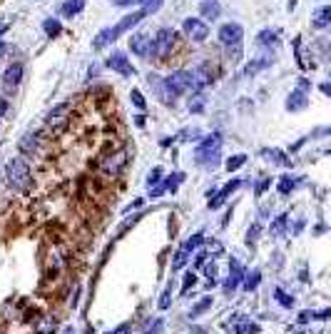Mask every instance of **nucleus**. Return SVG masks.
<instances>
[{
    "label": "nucleus",
    "mask_w": 331,
    "mask_h": 334,
    "mask_svg": "<svg viewBox=\"0 0 331 334\" xmlns=\"http://www.w3.org/2000/svg\"><path fill=\"white\" fill-rule=\"evenodd\" d=\"M5 175H8V182L15 190H30V185H33V172H30V167H28V162L22 157L8 160Z\"/></svg>",
    "instance_id": "1"
},
{
    "label": "nucleus",
    "mask_w": 331,
    "mask_h": 334,
    "mask_svg": "<svg viewBox=\"0 0 331 334\" xmlns=\"http://www.w3.org/2000/svg\"><path fill=\"white\" fill-rule=\"evenodd\" d=\"M219 155H222V135H219V132L204 137V140L199 142V148L195 150L197 162L204 167H215L217 162H219Z\"/></svg>",
    "instance_id": "2"
},
{
    "label": "nucleus",
    "mask_w": 331,
    "mask_h": 334,
    "mask_svg": "<svg viewBox=\"0 0 331 334\" xmlns=\"http://www.w3.org/2000/svg\"><path fill=\"white\" fill-rule=\"evenodd\" d=\"M175 43H177L175 30H170V28H159L155 35H152V50H150V57H164L167 53H172Z\"/></svg>",
    "instance_id": "3"
},
{
    "label": "nucleus",
    "mask_w": 331,
    "mask_h": 334,
    "mask_svg": "<svg viewBox=\"0 0 331 334\" xmlns=\"http://www.w3.org/2000/svg\"><path fill=\"white\" fill-rule=\"evenodd\" d=\"M182 30H184V35L190 37V40H195V43H202V40H207V35H209L207 23L199 18H184Z\"/></svg>",
    "instance_id": "4"
},
{
    "label": "nucleus",
    "mask_w": 331,
    "mask_h": 334,
    "mask_svg": "<svg viewBox=\"0 0 331 334\" xmlns=\"http://www.w3.org/2000/svg\"><path fill=\"white\" fill-rule=\"evenodd\" d=\"M217 37H219V43H222V45L232 48V45H239V43H242L244 30H242V25H239V23H224V25L219 28Z\"/></svg>",
    "instance_id": "5"
},
{
    "label": "nucleus",
    "mask_w": 331,
    "mask_h": 334,
    "mask_svg": "<svg viewBox=\"0 0 331 334\" xmlns=\"http://www.w3.org/2000/svg\"><path fill=\"white\" fill-rule=\"evenodd\" d=\"M164 82H167V85H170L177 95L192 90V75H190V70H175L172 75H167V77H164Z\"/></svg>",
    "instance_id": "6"
},
{
    "label": "nucleus",
    "mask_w": 331,
    "mask_h": 334,
    "mask_svg": "<svg viewBox=\"0 0 331 334\" xmlns=\"http://www.w3.org/2000/svg\"><path fill=\"white\" fill-rule=\"evenodd\" d=\"M20 80H22V62H13V65L5 68V73L0 77V85H3L5 93H10L20 85Z\"/></svg>",
    "instance_id": "7"
},
{
    "label": "nucleus",
    "mask_w": 331,
    "mask_h": 334,
    "mask_svg": "<svg viewBox=\"0 0 331 334\" xmlns=\"http://www.w3.org/2000/svg\"><path fill=\"white\" fill-rule=\"evenodd\" d=\"M190 75H192V93H202L209 82H212V70H209V65H199V68H195V70H190Z\"/></svg>",
    "instance_id": "8"
},
{
    "label": "nucleus",
    "mask_w": 331,
    "mask_h": 334,
    "mask_svg": "<svg viewBox=\"0 0 331 334\" xmlns=\"http://www.w3.org/2000/svg\"><path fill=\"white\" fill-rule=\"evenodd\" d=\"M150 82L155 85V93L159 95V100H162V102H167V105H175L179 95H177L175 90H172V88H170V85L164 82V77H157V75H150Z\"/></svg>",
    "instance_id": "9"
},
{
    "label": "nucleus",
    "mask_w": 331,
    "mask_h": 334,
    "mask_svg": "<svg viewBox=\"0 0 331 334\" xmlns=\"http://www.w3.org/2000/svg\"><path fill=\"white\" fill-rule=\"evenodd\" d=\"M130 50L139 57H150V50H152V35L147 33H137V35L130 37Z\"/></svg>",
    "instance_id": "10"
},
{
    "label": "nucleus",
    "mask_w": 331,
    "mask_h": 334,
    "mask_svg": "<svg viewBox=\"0 0 331 334\" xmlns=\"http://www.w3.org/2000/svg\"><path fill=\"white\" fill-rule=\"evenodd\" d=\"M107 68H112L115 73L125 75V77L135 73V68L130 65V60H127V55H125V53H112V55L107 57Z\"/></svg>",
    "instance_id": "11"
},
{
    "label": "nucleus",
    "mask_w": 331,
    "mask_h": 334,
    "mask_svg": "<svg viewBox=\"0 0 331 334\" xmlns=\"http://www.w3.org/2000/svg\"><path fill=\"white\" fill-rule=\"evenodd\" d=\"M117 30H115V25H110V28H102V30H100L98 35H95V40H92V48H110V45H112V43H115L117 40Z\"/></svg>",
    "instance_id": "12"
},
{
    "label": "nucleus",
    "mask_w": 331,
    "mask_h": 334,
    "mask_svg": "<svg viewBox=\"0 0 331 334\" xmlns=\"http://www.w3.org/2000/svg\"><path fill=\"white\" fill-rule=\"evenodd\" d=\"M18 148L22 155H33V152H38L40 148V135L38 132H28V135H22L18 142Z\"/></svg>",
    "instance_id": "13"
},
{
    "label": "nucleus",
    "mask_w": 331,
    "mask_h": 334,
    "mask_svg": "<svg viewBox=\"0 0 331 334\" xmlns=\"http://www.w3.org/2000/svg\"><path fill=\"white\" fill-rule=\"evenodd\" d=\"M122 165H125V152H115L112 157H107V160L102 162V172L110 175V177H115L117 172L122 170Z\"/></svg>",
    "instance_id": "14"
},
{
    "label": "nucleus",
    "mask_w": 331,
    "mask_h": 334,
    "mask_svg": "<svg viewBox=\"0 0 331 334\" xmlns=\"http://www.w3.org/2000/svg\"><path fill=\"white\" fill-rule=\"evenodd\" d=\"M312 23L316 30H326L331 23V8L329 5H321V8H316V13L312 15Z\"/></svg>",
    "instance_id": "15"
},
{
    "label": "nucleus",
    "mask_w": 331,
    "mask_h": 334,
    "mask_svg": "<svg viewBox=\"0 0 331 334\" xmlns=\"http://www.w3.org/2000/svg\"><path fill=\"white\" fill-rule=\"evenodd\" d=\"M242 275H244V269H242V264L237 260H232V272H229V277H227V282H224V292L229 295V292H234L237 287H239V279H242Z\"/></svg>",
    "instance_id": "16"
},
{
    "label": "nucleus",
    "mask_w": 331,
    "mask_h": 334,
    "mask_svg": "<svg viewBox=\"0 0 331 334\" xmlns=\"http://www.w3.org/2000/svg\"><path fill=\"white\" fill-rule=\"evenodd\" d=\"M145 18V13L139 10V13H130V15H125V18L120 20V23H115V30H117V35H122V33H127V30H132L139 20Z\"/></svg>",
    "instance_id": "17"
},
{
    "label": "nucleus",
    "mask_w": 331,
    "mask_h": 334,
    "mask_svg": "<svg viewBox=\"0 0 331 334\" xmlns=\"http://www.w3.org/2000/svg\"><path fill=\"white\" fill-rule=\"evenodd\" d=\"M237 187H242V180H232V182H227V185H224V190H222V192L217 195L215 200L209 202V210H217V207H219V204L224 202V200H227V197L232 195V192L237 190Z\"/></svg>",
    "instance_id": "18"
},
{
    "label": "nucleus",
    "mask_w": 331,
    "mask_h": 334,
    "mask_svg": "<svg viewBox=\"0 0 331 334\" xmlns=\"http://www.w3.org/2000/svg\"><path fill=\"white\" fill-rule=\"evenodd\" d=\"M234 332L237 334H256L259 327H256V322H252V319L239 317V319H234Z\"/></svg>",
    "instance_id": "19"
},
{
    "label": "nucleus",
    "mask_w": 331,
    "mask_h": 334,
    "mask_svg": "<svg viewBox=\"0 0 331 334\" xmlns=\"http://www.w3.org/2000/svg\"><path fill=\"white\" fill-rule=\"evenodd\" d=\"M82 8H85V0H65V3L60 5V13H62L65 18H75Z\"/></svg>",
    "instance_id": "20"
},
{
    "label": "nucleus",
    "mask_w": 331,
    "mask_h": 334,
    "mask_svg": "<svg viewBox=\"0 0 331 334\" xmlns=\"http://www.w3.org/2000/svg\"><path fill=\"white\" fill-rule=\"evenodd\" d=\"M199 13H202V18L204 20H217L219 18V13H222V8L217 5L215 0H204V3L199 5Z\"/></svg>",
    "instance_id": "21"
},
{
    "label": "nucleus",
    "mask_w": 331,
    "mask_h": 334,
    "mask_svg": "<svg viewBox=\"0 0 331 334\" xmlns=\"http://www.w3.org/2000/svg\"><path fill=\"white\" fill-rule=\"evenodd\" d=\"M287 108H289V110H304V108H306V95H304V90H294V93L287 97Z\"/></svg>",
    "instance_id": "22"
},
{
    "label": "nucleus",
    "mask_w": 331,
    "mask_h": 334,
    "mask_svg": "<svg viewBox=\"0 0 331 334\" xmlns=\"http://www.w3.org/2000/svg\"><path fill=\"white\" fill-rule=\"evenodd\" d=\"M256 43H259V45H262V48H272L274 43H276V33H274V30H269V28H267V30H262V33H259V35H256Z\"/></svg>",
    "instance_id": "23"
},
{
    "label": "nucleus",
    "mask_w": 331,
    "mask_h": 334,
    "mask_svg": "<svg viewBox=\"0 0 331 334\" xmlns=\"http://www.w3.org/2000/svg\"><path fill=\"white\" fill-rule=\"evenodd\" d=\"M42 28H45V35H48V37H58L60 35V28H62V25H60L58 20L48 18L45 23H42Z\"/></svg>",
    "instance_id": "24"
},
{
    "label": "nucleus",
    "mask_w": 331,
    "mask_h": 334,
    "mask_svg": "<svg viewBox=\"0 0 331 334\" xmlns=\"http://www.w3.org/2000/svg\"><path fill=\"white\" fill-rule=\"evenodd\" d=\"M139 3H142V13H145V15H152V13H157V10L162 8L164 0H139Z\"/></svg>",
    "instance_id": "25"
},
{
    "label": "nucleus",
    "mask_w": 331,
    "mask_h": 334,
    "mask_svg": "<svg viewBox=\"0 0 331 334\" xmlns=\"http://www.w3.org/2000/svg\"><path fill=\"white\" fill-rule=\"evenodd\" d=\"M294 185H296V180L289 177V175H284V177L279 180V192H281V195H289V192L294 190Z\"/></svg>",
    "instance_id": "26"
},
{
    "label": "nucleus",
    "mask_w": 331,
    "mask_h": 334,
    "mask_svg": "<svg viewBox=\"0 0 331 334\" xmlns=\"http://www.w3.org/2000/svg\"><path fill=\"white\" fill-rule=\"evenodd\" d=\"M272 60L269 57H262V60H254V62H249V68L244 70L247 75H254V73H259V70H264V65H269Z\"/></svg>",
    "instance_id": "27"
},
{
    "label": "nucleus",
    "mask_w": 331,
    "mask_h": 334,
    "mask_svg": "<svg viewBox=\"0 0 331 334\" xmlns=\"http://www.w3.org/2000/svg\"><path fill=\"white\" fill-rule=\"evenodd\" d=\"M244 162H247V157H244V155H234V157H229V160H227V170H229V172H234V170H239Z\"/></svg>",
    "instance_id": "28"
},
{
    "label": "nucleus",
    "mask_w": 331,
    "mask_h": 334,
    "mask_svg": "<svg viewBox=\"0 0 331 334\" xmlns=\"http://www.w3.org/2000/svg\"><path fill=\"white\" fill-rule=\"evenodd\" d=\"M199 244H202V235L197 232L195 237H190V240H187V242H184V244H182V249H184V252L190 255V252H192V249H197Z\"/></svg>",
    "instance_id": "29"
},
{
    "label": "nucleus",
    "mask_w": 331,
    "mask_h": 334,
    "mask_svg": "<svg viewBox=\"0 0 331 334\" xmlns=\"http://www.w3.org/2000/svg\"><path fill=\"white\" fill-rule=\"evenodd\" d=\"M130 97H132V102H135L137 105V110H147V102H145V97H142V93H139V90H132V93H130Z\"/></svg>",
    "instance_id": "30"
},
{
    "label": "nucleus",
    "mask_w": 331,
    "mask_h": 334,
    "mask_svg": "<svg viewBox=\"0 0 331 334\" xmlns=\"http://www.w3.org/2000/svg\"><path fill=\"white\" fill-rule=\"evenodd\" d=\"M184 264H187V252L179 249V252L175 255V260H172V269H182Z\"/></svg>",
    "instance_id": "31"
},
{
    "label": "nucleus",
    "mask_w": 331,
    "mask_h": 334,
    "mask_svg": "<svg viewBox=\"0 0 331 334\" xmlns=\"http://www.w3.org/2000/svg\"><path fill=\"white\" fill-rule=\"evenodd\" d=\"M287 220H289L287 215H279V217L274 220V224H272V232H274V235H281V232H284V224H287Z\"/></svg>",
    "instance_id": "32"
},
{
    "label": "nucleus",
    "mask_w": 331,
    "mask_h": 334,
    "mask_svg": "<svg viewBox=\"0 0 331 334\" xmlns=\"http://www.w3.org/2000/svg\"><path fill=\"white\" fill-rule=\"evenodd\" d=\"M209 307H212V297H204V299H202V302H199V304L195 307V309H192V317L202 315V312H207Z\"/></svg>",
    "instance_id": "33"
},
{
    "label": "nucleus",
    "mask_w": 331,
    "mask_h": 334,
    "mask_svg": "<svg viewBox=\"0 0 331 334\" xmlns=\"http://www.w3.org/2000/svg\"><path fill=\"white\" fill-rule=\"evenodd\" d=\"M159 177H162V170H159V167H155V170L147 175V185H150V190H152L155 185H159Z\"/></svg>",
    "instance_id": "34"
},
{
    "label": "nucleus",
    "mask_w": 331,
    "mask_h": 334,
    "mask_svg": "<svg viewBox=\"0 0 331 334\" xmlns=\"http://www.w3.org/2000/svg\"><path fill=\"white\" fill-rule=\"evenodd\" d=\"M197 284V277L192 275V272H187L184 275V287H182V292H190V287H195Z\"/></svg>",
    "instance_id": "35"
},
{
    "label": "nucleus",
    "mask_w": 331,
    "mask_h": 334,
    "mask_svg": "<svg viewBox=\"0 0 331 334\" xmlns=\"http://www.w3.org/2000/svg\"><path fill=\"white\" fill-rule=\"evenodd\" d=\"M274 295H276V299H279V302H281V304H284V307H292V304H294V299L289 297V295H284V292H281V289H276V292H274Z\"/></svg>",
    "instance_id": "36"
},
{
    "label": "nucleus",
    "mask_w": 331,
    "mask_h": 334,
    "mask_svg": "<svg viewBox=\"0 0 331 334\" xmlns=\"http://www.w3.org/2000/svg\"><path fill=\"white\" fill-rule=\"evenodd\" d=\"M262 155H264L267 160H274V162H284V157H281L279 152H274V150H262Z\"/></svg>",
    "instance_id": "37"
},
{
    "label": "nucleus",
    "mask_w": 331,
    "mask_h": 334,
    "mask_svg": "<svg viewBox=\"0 0 331 334\" xmlns=\"http://www.w3.org/2000/svg\"><path fill=\"white\" fill-rule=\"evenodd\" d=\"M259 284V272H254V275H249L247 277V284H244V289H254Z\"/></svg>",
    "instance_id": "38"
},
{
    "label": "nucleus",
    "mask_w": 331,
    "mask_h": 334,
    "mask_svg": "<svg viewBox=\"0 0 331 334\" xmlns=\"http://www.w3.org/2000/svg\"><path fill=\"white\" fill-rule=\"evenodd\" d=\"M170 299H172V292L167 289V292L159 297V309H167V307H170Z\"/></svg>",
    "instance_id": "39"
},
{
    "label": "nucleus",
    "mask_w": 331,
    "mask_h": 334,
    "mask_svg": "<svg viewBox=\"0 0 331 334\" xmlns=\"http://www.w3.org/2000/svg\"><path fill=\"white\" fill-rule=\"evenodd\" d=\"M110 3H115V5H120V8H130V5H135V3H139V0H110Z\"/></svg>",
    "instance_id": "40"
},
{
    "label": "nucleus",
    "mask_w": 331,
    "mask_h": 334,
    "mask_svg": "<svg viewBox=\"0 0 331 334\" xmlns=\"http://www.w3.org/2000/svg\"><path fill=\"white\" fill-rule=\"evenodd\" d=\"M202 105H204L202 100H195V102H190V110H192V112H202V110H204Z\"/></svg>",
    "instance_id": "41"
},
{
    "label": "nucleus",
    "mask_w": 331,
    "mask_h": 334,
    "mask_svg": "<svg viewBox=\"0 0 331 334\" xmlns=\"http://www.w3.org/2000/svg\"><path fill=\"white\" fill-rule=\"evenodd\" d=\"M256 235H259V224H254L252 229H249V235H247V242H254V240H256Z\"/></svg>",
    "instance_id": "42"
},
{
    "label": "nucleus",
    "mask_w": 331,
    "mask_h": 334,
    "mask_svg": "<svg viewBox=\"0 0 331 334\" xmlns=\"http://www.w3.org/2000/svg\"><path fill=\"white\" fill-rule=\"evenodd\" d=\"M8 108H10V105H8V100H5V97H0V117L8 112Z\"/></svg>",
    "instance_id": "43"
},
{
    "label": "nucleus",
    "mask_w": 331,
    "mask_h": 334,
    "mask_svg": "<svg viewBox=\"0 0 331 334\" xmlns=\"http://www.w3.org/2000/svg\"><path fill=\"white\" fill-rule=\"evenodd\" d=\"M204 272L209 275V279H215V275H217V267H215V264H207V267H204Z\"/></svg>",
    "instance_id": "44"
},
{
    "label": "nucleus",
    "mask_w": 331,
    "mask_h": 334,
    "mask_svg": "<svg viewBox=\"0 0 331 334\" xmlns=\"http://www.w3.org/2000/svg\"><path fill=\"white\" fill-rule=\"evenodd\" d=\"M267 185H269V180H262V182H259V187H256V195H262V192L267 190Z\"/></svg>",
    "instance_id": "45"
},
{
    "label": "nucleus",
    "mask_w": 331,
    "mask_h": 334,
    "mask_svg": "<svg viewBox=\"0 0 331 334\" xmlns=\"http://www.w3.org/2000/svg\"><path fill=\"white\" fill-rule=\"evenodd\" d=\"M8 48H10V45H5V43H3V40H0V57L5 55V53H8Z\"/></svg>",
    "instance_id": "46"
},
{
    "label": "nucleus",
    "mask_w": 331,
    "mask_h": 334,
    "mask_svg": "<svg viewBox=\"0 0 331 334\" xmlns=\"http://www.w3.org/2000/svg\"><path fill=\"white\" fill-rule=\"evenodd\" d=\"M321 93H324V95H329V93H331V88H329V82H321Z\"/></svg>",
    "instance_id": "47"
},
{
    "label": "nucleus",
    "mask_w": 331,
    "mask_h": 334,
    "mask_svg": "<svg viewBox=\"0 0 331 334\" xmlns=\"http://www.w3.org/2000/svg\"><path fill=\"white\" fill-rule=\"evenodd\" d=\"M127 332V327H120V329H115V332H107V334H125Z\"/></svg>",
    "instance_id": "48"
},
{
    "label": "nucleus",
    "mask_w": 331,
    "mask_h": 334,
    "mask_svg": "<svg viewBox=\"0 0 331 334\" xmlns=\"http://www.w3.org/2000/svg\"><path fill=\"white\" fill-rule=\"evenodd\" d=\"M5 30H8V23H0V35H3Z\"/></svg>",
    "instance_id": "49"
}]
</instances>
